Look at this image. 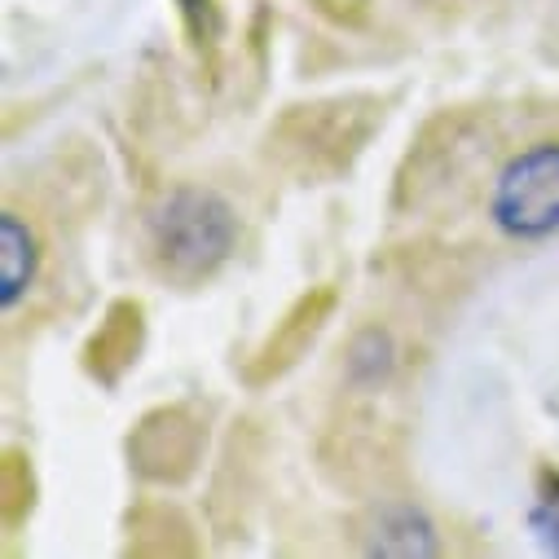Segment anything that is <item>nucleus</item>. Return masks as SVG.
<instances>
[{
    "label": "nucleus",
    "instance_id": "obj_1",
    "mask_svg": "<svg viewBox=\"0 0 559 559\" xmlns=\"http://www.w3.org/2000/svg\"><path fill=\"white\" fill-rule=\"evenodd\" d=\"M388 97L379 93H340L287 106L269 123L264 155L300 186H331L353 173L366 146L388 123Z\"/></svg>",
    "mask_w": 559,
    "mask_h": 559
},
{
    "label": "nucleus",
    "instance_id": "obj_2",
    "mask_svg": "<svg viewBox=\"0 0 559 559\" xmlns=\"http://www.w3.org/2000/svg\"><path fill=\"white\" fill-rule=\"evenodd\" d=\"M238 247L234 207L207 186H173L155 199L142 225V255L159 283L199 292L229 264Z\"/></svg>",
    "mask_w": 559,
    "mask_h": 559
},
{
    "label": "nucleus",
    "instance_id": "obj_3",
    "mask_svg": "<svg viewBox=\"0 0 559 559\" xmlns=\"http://www.w3.org/2000/svg\"><path fill=\"white\" fill-rule=\"evenodd\" d=\"M128 467L146 485L177 489L199 476L207 454V409L194 401L155 405L151 414L136 418V428L123 441Z\"/></svg>",
    "mask_w": 559,
    "mask_h": 559
},
{
    "label": "nucleus",
    "instance_id": "obj_4",
    "mask_svg": "<svg viewBox=\"0 0 559 559\" xmlns=\"http://www.w3.org/2000/svg\"><path fill=\"white\" fill-rule=\"evenodd\" d=\"M489 216L520 242L550 238L559 229V142H537L498 173Z\"/></svg>",
    "mask_w": 559,
    "mask_h": 559
},
{
    "label": "nucleus",
    "instance_id": "obj_5",
    "mask_svg": "<svg viewBox=\"0 0 559 559\" xmlns=\"http://www.w3.org/2000/svg\"><path fill=\"white\" fill-rule=\"evenodd\" d=\"M335 305H340L335 287H326V283H322V287H309L283 318L273 322V331L260 340V348L247 357L242 383H247V388H269V383L283 379L287 370H296L300 357H305V353L318 344V335L326 331Z\"/></svg>",
    "mask_w": 559,
    "mask_h": 559
},
{
    "label": "nucleus",
    "instance_id": "obj_6",
    "mask_svg": "<svg viewBox=\"0 0 559 559\" xmlns=\"http://www.w3.org/2000/svg\"><path fill=\"white\" fill-rule=\"evenodd\" d=\"M146 340H151L146 305L132 300V296H119V300H110V309L102 313V322L93 326V335L84 340L80 366H84V374H88L93 383L119 388L123 374H128L136 361H142Z\"/></svg>",
    "mask_w": 559,
    "mask_h": 559
},
{
    "label": "nucleus",
    "instance_id": "obj_7",
    "mask_svg": "<svg viewBox=\"0 0 559 559\" xmlns=\"http://www.w3.org/2000/svg\"><path fill=\"white\" fill-rule=\"evenodd\" d=\"M40 273V242L32 225L14 212L0 216V305L14 309Z\"/></svg>",
    "mask_w": 559,
    "mask_h": 559
},
{
    "label": "nucleus",
    "instance_id": "obj_8",
    "mask_svg": "<svg viewBox=\"0 0 559 559\" xmlns=\"http://www.w3.org/2000/svg\"><path fill=\"white\" fill-rule=\"evenodd\" d=\"M370 555H437V528L428 524L424 511L414 507H383L374 511L370 537H366Z\"/></svg>",
    "mask_w": 559,
    "mask_h": 559
},
{
    "label": "nucleus",
    "instance_id": "obj_9",
    "mask_svg": "<svg viewBox=\"0 0 559 559\" xmlns=\"http://www.w3.org/2000/svg\"><path fill=\"white\" fill-rule=\"evenodd\" d=\"M177 19H181V32H186L190 49L199 53L207 75L216 80V58H221V40H225L221 0H177Z\"/></svg>",
    "mask_w": 559,
    "mask_h": 559
},
{
    "label": "nucleus",
    "instance_id": "obj_10",
    "mask_svg": "<svg viewBox=\"0 0 559 559\" xmlns=\"http://www.w3.org/2000/svg\"><path fill=\"white\" fill-rule=\"evenodd\" d=\"M0 493H5V528L14 533L32 507H36V476H32V459L23 450H5V476H0Z\"/></svg>",
    "mask_w": 559,
    "mask_h": 559
},
{
    "label": "nucleus",
    "instance_id": "obj_11",
    "mask_svg": "<svg viewBox=\"0 0 559 559\" xmlns=\"http://www.w3.org/2000/svg\"><path fill=\"white\" fill-rule=\"evenodd\" d=\"M392 361H396V353H392L388 331L370 326V331H361V335L353 340V348H348V379H353V383H383V379L392 374Z\"/></svg>",
    "mask_w": 559,
    "mask_h": 559
},
{
    "label": "nucleus",
    "instance_id": "obj_12",
    "mask_svg": "<svg viewBox=\"0 0 559 559\" xmlns=\"http://www.w3.org/2000/svg\"><path fill=\"white\" fill-rule=\"evenodd\" d=\"M528 524H533V537L550 555H559V472H550V467L537 476V502L528 511Z\"/></svg>",
    "mask_w": 559,
    "mask_h": 559
}]
</instances>
